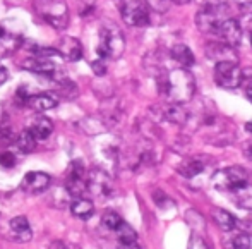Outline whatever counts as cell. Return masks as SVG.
<instances>
[{
    "mask_svg": "<svg viewBox=\"0 0 252 249\" xmlns=\"http://www.w3.org/2000/svg\"><path fill=\"white\" fill-rule=\"evenodd\" d=\"M158 90L163 97H166L172 103H186L192 98L196 91V81L189 69L177 67L172 71H159Z\"/></svg>",
    "mask_w": 252,
    "mask_h": 249,
    "instance_id": "6da1fadb",
    "label": "cell"
},
{
    "mask_svg": "<svg viewBox=\"0 0 252 249\" xmlns=\"http://www.w3.org/2000/svg\"><path fill=\"white\" fill-rule=\"evenodd\" d=\"M126 50V38L122 31L115 24H105L100 30V41H98L96 53L103 60L120 59Z\"/></svg>",
    "mask_w": 252,
    "mask_h": 249,
    "instance_id": "7a4b0ae2",
    "label": "cell"
},
{
    "mask_svg": "<svg viewBox=\"0 0 252 249\" xmlns=\"http://www.w3.org/2000/svg\"><path fill=\"white\" fill-rule=\"evenodd\" d=\"M34 12L55 30H65L69 24V7L63 0H34Z\"/></svg>",
    "mask_w": 252,
    "mask_h": 249,
    "instance_id": "3957f363",
    "label": "cell"
},
{
    "mask_svg": "<svg viewBox=\"0 0 252 249\" xmlns=\"http://www.w3.org/2000/svg\"><path fill=\"white\" fill-rule=\"evenodd\" d=\"M228 7L221 2L204 3L196 12V26L202 33H215L225 19H228Z\"/></svg>",
    "mask_w": 252,
    "mask_h": 249,
    "instance_id": "277c9868",
    "label": "cell"
},
{
    "mask_svg": "<svg viewBox=\"0 0 252 249\" xmlns=\"http://www.w3.org/2000/svg\"><path fill=\"white\" fill-rule=\"evenodd\" d=\"M247 182V174L242 167H226L218 172L213 174L211 184L216 191H221V193H232L237 187H240L242 184Z\"/></svg>",
    "mask_w": 252,
    "mask_h": 249,
    "instance_id": "5b68a950",
    "label": "cell"
},
{
    "mask_svg": "<svg viewBox=\"0 0 252 249\" xmlns=\"http://www.w3.org/2000/svg\"><path fill=\"white\" fill-rule=\"evenodd\" d=\"M215 81L218 86L228 88V90H235L242 84L244 72L237 62H218L215 66Z\"/></svg>",
    "mask_w": 252,
    "mask_h": 249,
    "instance_id": "8992f818",
    "label": "cell"
},
{
    "mask_svg": "<svg viewBox=\"0 0 252 249\" xmlns=\"http://www.w3.org/2000/svg\"><path fill=\"white\" fill-rule=\"evenodd\" d=\"M120 12H122V19L127 26L134 28H144L150 24V10L148 5L141 0H129V2H124V5L120 7Z\"/></svg>",
    "mask_w": 252,
    "mask_h": 249,
    "instance_id": "52a82bcc",
    "label": "cell"
},
{
    "mask_svg": "<svg viewBox=\"0 0 252 249\" xmlns=\"http://www.w3.org/2000/svg\"><path fill=\"white\" fill-rule=\"evenodd\" d=\"M65 189L72 198H83L88 191L86 182V167L81 160H74L69 165V174L65 179Z\"/></svg>",
    "mask_w": 252,
    "mask_h": 249,
    "instance_id": "ba28073f",
    "label": "cell"
},
{
    "mask_svg": "<svg viewBox=\"0 0 252 249\" xmlns=\"http://www.w3.org/2000/svg\"><path fill=\"white\" fill-rule=\"evenodd\" d=\"M53 59H55V57H52V55H31L23 62V67L26 71H30V72L43 74V76L55 79V77L59 76V71H57L59 67H57Z\"/></svg>",
    "mask_w": 252,
    "mask_h": 249,
    "instance_id": "9c48e42d",
    "label": "cell"
},
{
    "mask_svg": "<svg viewBox=\"0 0 252 249\" xmlns=\"http://www.w3.org/2000/svg\"><path fill=\"white\" fill-rule=\"evenodd\" d=\"M86 182H88V191L93 193L94 196H100V198H106L113 193V182H112V177L101 169H93L90 172V176L86 177Z\"/></svg>",
    "mask_w": 252,
    "mask_h": 249,
    "instance_id": "30bf717a",
    "label": "cell"
},
{
    "mask_svg": "<svg viewBox=\"0 0 252 249\" xmlns=\"http://www.w3.org/2000/svg\"><path fill=\"white\" fill-rule=\"evenodd\" d=\"M215 33L220 36L221 43L228 45L230 48H237L240 43H242V36H244L242 28H240L239 21L232 19V17H228V19L223 21Z\"/></svg>",
    "mask_w": 252,
    "mask_h": 249,
    "instance_id": "8fae6325",
    "label": "cell"
},
{
    "mask_svg": "<svg viewBox=\"0 0 252 249\" xmlns=\"http://www.w3.org/2000/svg\"><path fill=\"white\" fill-rule=\"evenodd\" d=\"M50 176L43 172H30L24 176L23 182H21V189L26 194H40L50 187Z\"/></svg>",
    "mask_w": 252,
    "mask_h": 249,
    "instance_id": "7c38bea8",
    "label": "cell"
},
{
    "mask_svg": "<svg viewBox=\"0 0 252 249\" xmlns=\"http://www.w3.org/2000/svg\"><path fill=\"white\" fill-rule=\"evenodd\" d=\"M55 50L62 59L69 60V62H79L83 59V45L79 43V40L72 36L60 38Z\"/></svg>",
    "mask_w": 252,
    "mask_h": 249,
    "instance_id": "4fadbf2b",
    "label": "cell"
},
{
    "mask_svg": "<svg viewBox=\"0 0 252 249\" xmlns=\"http://www.w3.org/2000/svg\"><path fill=\"white\" fill-rule=\"evenodd\" d=\"M206 55L208 59L218 62H237L235 50L230 48L228 45L221 43V41H209L206 45Z\"/></svg>",
    "mask_w": 252,
    "mask_h": 249,
    "instance_id": "5bb4252c",
    "label": "cell"
},
{
    "mask_svg": "<svg viewBox=\"0 0 252 249\" xmlns=\"http://www.w3.org/2000/svg\"><path fill=\"white\" fill-rule=\"evenodd\" d=\"M9 229L14 241H17V243H30L33 239V230H31V225L26 216H16V218H12L9 223Z\"/></svg>",
    "mask_w": 252,
    "mask_h": 249,
    "instance_id": "9a60e30c",
    "label": "cell"
},
{
    "mask_svg": "<svg viewBox=\"0 0 252 249\" xmlns=\"http://www.w3.org/2000/svg\"><path fill=\"white\" fill-rule=\"evenodd\" d=\"M28 131L33 134V138L36 141H43L53 133V122L45 115H36L33 120H31Z\"/></svg>",
    "mask_w": 252,
    "mask_h": 249,
    "instance_id": "2e32d148",
    "label": "cell"
},
{
    "mask_svg": "<svg viewBox=\"0 0 252 249\" xmlns=\"http://www.w3.org/2000/svg\"><path fill=\"white\" fill-rule=\"evenodd\" d=\"M19 43H21L19 33H14V31H9L0 26V59H5L12 52H16Z\"/></svg>",
    "mask_w": 252,
    "mask_h": 249,
    "instance_id": "e0dca14e",
    "label": "cell"
},
{
    "mask_svg": "<svg viewBox=\"0 0 252 249\" xmlns=\"http://www.w3.org/2000/svg\"><path fill=\"white\" fill-rule=\"evenodd\" d=\"M59 105V97L55 93H36L31 95L30 102H28V107H31L36 112H47V110H52Z\"/></svg>",
    "mask_w": 252,
    "mask_h": 249,
    "instance_id": "ac0fdd59",
    "label": "cell"
},
{
    "mask_svg": "<svg viewBox=\"0 0 252 249\" xmlns=\"http://www.w3.org/2000/svg\"><path fill=\"white\" fill-rule=\"evenodd\" d=\"M223 249H251V237L246 232L230 230L221 237Z\"/></svg>",
    "mask_w": 252,
    "mask_h": 249,
    "instance_id": "d6986e66",
    "label": "cell"
},
{
    "mask_svg": "<svg viewBox=\"0 0 252 249\" xmlns=\"http://www.w3.org/2000/svg\"><path fill=\"white\" fill-rule=\"evenodd\" d=\"M228 194L230 199L233 201V205H237L242 210H252V184L249 180Z\"/></svg>",
    "mask_w": 252,
    "mask_h": 249,
    "instance_id": "ffe728a7",
    "label": "cell"
},
{
    "mask_svg": "<svg viewBox=\"0 0 252 249\" xmlns=\"http://www.w3.org/2000/svg\"><path fill=\"white\" fill-rule=\"evenodd\" d=\"M170 57H172V60H175L180 67H184V69H189V67L194 64L192 50L187 47V45H184V43L173 45L172 50H170Z\"/></svg>",
    "mask_w": 252,
    "mask_h": 249,
    "instance_id": "44dd1931",
    "label": "cell"
},
{
    "mask_svg": "<svg viewBox=\"0 0 252 249\" xmlns=\"http://www.w3.org/2000/svg\"><path fill=\"white\" fill-rule=\"evenodd\" d=\"M213 220H215L216 225H218L221 230H225V232L235 230L237 225H239V220H237L232 213L226 212V210H223V208H216L215 212H213Z\"/></svg>",
    "mask_w": 252,
    "mask_h": 249,
    "instance_id": "7402d4cb",
    "label": "cell"
},
{
    "mask_svg": "<svg viewBox=\"0 0 252 249\" xmlns=\"http://www.w3.org/2000/svg\"><path fill=\"white\" fill-rule=\"evenodd\" d=\"M70 212L74 213V216H77V218L81 220H88L93 216L94 213V206L93 203L90 201V199L86 198H77L76 201L70 205Z\"/></svg>",
    "mask_w": 252,
    "mask_h": 249,
    "instance_id": "603a6c76",
    "label": "cell"
},
{
    "mask_svg": "<svg viewBox=\"0 0 252 249\" xmlns=\"http://www.w3.org/2000/svg\"><path fill=\"white\" fill-rule=\"evenodd\" d=\"M36 143H38V141L33 138V134L26 129V131H23V133L17 134L16 143H14V144H16L17 149H19L21 153H24V155H26V153H31L34 148H36Z\"/></svg>",
    "mask_w": 252,
    "mask_h": 249,
    "instance_id": "cb8c5ba5",
    "label": "cell"
},
{
    "mask_svg": "<svg viewBox=\"0 0 252 249\" xmlns=\"http://www.w3.org/2000/svg\"><path fill=\"white\" fill-rule=\"evenodd\" d=\"M163 115H165L166 120L175 122V124H184L187 120V113L184 112V110L180 108V105H177V103L166 107L165 112H163Z\"/></svg>",
    "mask_w": 252,
    "mask_h": 249,
    "instance_id": "d4e9b609",
    "label": "cell"
},
{
    "mask_svg": "<svg viewBox=\"0 0 252 249\" xmlns=\"http://www.w3.org/2000/svg\"><path fill=\"white\" fill-rule=\"evenodd\" d=\"M101 222H103V227H106L110 232H117V230H119V227L124 223V218L117 212L108 210V212H105V215H103Z\"/></svg>",
    "mask_w": 252,
    "mask_h": 249,
    "instance_id": "484cf974",
    "label": "cell"
},
{
    "mask_svg": "<svg viewBox=\"0 0 252 249\" xmlns=\"http://www.w3.org/2000/svg\"><path fill=\"white\" fill-rule=\"evenodd\" d=\"M117 237H119V243H137V234L129 223L124 222L122 225L117 230Z\"/></svg>",
    "mask_w": 252,
    "mask_h": 249,
    "instance_id": "4316f807",
    "label": "cell"
},
{
    "mask_svg": "<svg viewBox=\"0 0 252 249\" xmlns=\"http://www.w3.org/2000/svg\"><path fill=\"white\" fill-rule=\"evenodd\" d=\"M17 134L14 133L12 126L9 122H0V144L3 146H9V144L16 143Z\"/></svg>",
    "mask_w": 252,
    "mask_h": 249,
    "instance_id": "83f0119b",
    "label": "cell"
},
{
    "mask_svg": "<svg viewBox=\"0 0 252 249\" xmlns=\"http://www.w3.org/2000/svg\"><path fill=\"white\" fill-rule=\"evenodd\" d=\"M202 163L199 162H189V163H186V165H182L180 167V174L182 176H186V177H194V176H197L199 172H202Z\"/></svg>",
    "mask_w": 252,
    "mask_h": 249,
    "instance_id": "f1b7e54d",
    "label": "cell"
},
{
    "mask_svg": "<svg viewBox=\"0 0 252 249\" xmlns=\"http://www.w3.org/2000/svg\"><path fill=\"white\" fill-rule=\"evenodd\" d=\"M16 165V156L10 151H0V167L3 169H12Z\"/></svg>",
    "mask_w": 252,
    "mask_h": 249,
    "instance_id": "f546056e",
    "label": "cell"
},
{
    "mask_svg": "<svg viewBox=\"0 0 252 249\" xmlns=\"http://www.w3.org/2000/svg\"><path fill=\"white\" fill-rule=\"evenodd\" d=\"M170 3H172L170 0H146V5L151 7L156 12H165V10H168Z\"/></svg>",
    "mask_w": 252,
    "mask_h": 249,
    "instance_id": "4dcf8cb0",
    "label": "cell"
},
{
    "mask_svg": "<svg viewBox=\"0 0 252 249\" xmlns=\"http://www.w3.org/2000/svg\"><path fill=\"white\" fill-rule=\"evenodd\" d=\"M187 249H209L208 244L204 243V239H202L201 236H197V234H192L189 239V246Z\"/></svg>",
    "mask_w": 252,
    "mask_h": 249,
    "instance_id": "1f68e13d",
    "label": "cell"
},
{
    "mask_svg": "<svg viewBox=\"0 0 252 249\" xmlns=\"http://www.w3.org/2000/svg\"><path fill=\"white\" fill-rule=\"evenodd\" d=\"M91 67H93V71H94V74H96V76H105V74H106V64H105V60L100 59V57H98V59L91 64Z\"/></svg>",
    "mask_w": 252,
    "mask_h": 249,
    "instance_id": "d6a6232c",
    "label": "cell"
},
{
    "mask_svg": "<svg viewBox=\"0 0 252 249\" xmlns=\"http://www.w3.org/2000/svg\"><path fill=\"white\" fill-rule=\"evenodd\" d=\"M244 155H246L249 160H252V140L244 143Z\"/></svg>",
    "mask_w": 252,
    "mask_h": 249,
    "instance_id": "836d02e7",
    "label": "cell"
},
{
    "mask_svg": "<svg viewBox=\"0 0 252 249\" xmlns=\"http://www.w3.org/2000/svg\"><path fill=\"white\" fill-rule=\"evenodd\" d=\"M7 79H9V71H7L5 67H0V86L5 84Z\"/></svg>",
    "mask_w": 252,
    "mask_h": 249,
    "instance_id": "e575fe53",
    "label": "cell"
},
{
    "mask_svg": "<svg viewBox=\"0 0 252 249\" xmlns=\"http://www.w3.org/2000/svg\"><path fill=\"white\" fill-rule=\"evenodd\" d=\"M117 249H141L137 243H119Z\"/></svg>",
    "mask_w": 252,
    "mask_h": 249,
    "instance_id": "d590c367",
    "label": "cell"
},
{
    "mask_svg": "<svg viewBox=\"0 0 252 249\" xmlns=\"http://www.w3.org/2000/svg\"><path fill=\"white\" fill-rule=\"evenodd\" d=\"M246 93H247V98L251 100V103H252V76L247 79V84H246Z\"/></svg>",
    "mask_w": 252,
    "mask_h": 249,
    "instance_id": "8d00e7d4",
    "label": "cell"
},
{
    "mask_svg": "<svg viewBox=\"0 0 252 249\" xmlns=\"http://www.w3.org/2000/svg\"><path fill=\"white\" fill-rule=\"evenodd\" d=\"M50 249H65V246H63L60 241H57V243H53L52 246H50Z\"/></svg>",
    "mask_w": 252,
    "mask_h": 249,
    "instance_id": "74e56055",
    "label": "cell"
},
{
    "mask_svg": "<svg viewBox=\"0 0 252 249\" xmlns=\"http://www.w3.org/2000/svg\"><path fill=\"white\" fill-rule=\"evenodd\" d=\"M170 2L177 3V5H186V3H189L190 0H170Z\"/></svg>",
    "mask_w": 252,
    "mask_h": 249,
    "instance_id": "f35d334b",
    "label": "cell"
},
{
    "mask_svg": "<svg viewBox=\"0 0 252 249\" xmlns=\"http://www.w3.org/2000/svg\"><path fill=\"white\" fill-rule=\"evenodd\" d=\"M237 3H240V5H247V3H251L252 0H235Z\"/></svg>",
    "mask_w": 252,
    "mask_h": 249,
    "instance_id": "ab89813d",
    "label": "cell"
},
{
    "mask_svg": "<svg viewBox=\"0 0 252 249\" xmlns=\"http://www.w3.org/2000/svg\"><path fill=\"white\" fill-rule=\"evenodd\" d=\"M251 41H252V33H251ZM252 45V43H251Z\"/></svg>",
    "mask_w": 252,
    "mask_h": 249,
    "instance_id": "60d3db41",
    "label": "cell"
}]
</instances>
